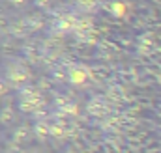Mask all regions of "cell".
I'll return each mask as SVG.
<instances>
[{"label":"cell","mask_w":161,"mask_h":153,"mask_svg":"<svg viewBox=\"0 0 161 153\" xmlns=\"http://www.w3.org/2000/svg\"><path fill=\"white\" fill-rule=\"evenodd\" d=\"M8 78H9L13 84H23V82L28 78V73H26L25 67L13 66V67H9V71H8Z\"/></svg>","instance_id":"cell-3"},{"label":"cell","mask_w":161,"mask_h":153,"mask_svg":"<svg viewBox=\"0 0 161 153\" xmlns=\"http://www.w3.org/2000/svg\"><path fill=\"white\" fill-rule=\"evenodd\" d=\"M34 133L40 136V138H45V136H51V123H36V129H34Z\"/></svg>","instance_id":"cell-5"},{"label":"cell","mask_w":161,"mask_h":153,"mask_svg":"<svg viewBox=\"0 0 161 153\" xmlns=\"http://www.w3.org/2000/svg\"><path fill=\"white\" fill-rule=\"evenodd\" d=\"M2 92H4V82L0 80V93H2Z\"/></svg>","instance_id":"cell-6"},{"label":"cell","mask_w":161,"mask_h":153,"mask_svg":"<svg viewBox=\"0 0 161 153\" xmlns=\"http://www.w3.org/2000/svg\"><path fill=\"white\" fill-rule=\"evenodd\" d=\"M88 110L92 112V114H96V116H103L105 112H107V105L101 101V99H94L92 103H90V107H88Z\"/></svg>","instance_id":"cell-4"},{"label":"cell","mask_w":161,"mask_h":153,"mask_svg":"<svg viewBox=\"0 0 161 153\" xmlns=\"http://www.w3.org/2000/svg\"><path fill=\"white\" fill-rule=\"evenodd\" d=\"M19 105H21L23 110L34 112L36 108H40L41 99H40V95H38L36 90H32V88H23V90H21V95H19Z\"/></svg>","instance_id":"cell-1"},{"label":"cell","mask_w":161,"mask_h":153,"mask_svg":"<svg viewBox=\"0 0 161 153\" xmlns=\"http://www.w3.org/2000/svg\"><path fill=\"white\" fill-rule=\"evenodd\" d=\"M88 69L84 67V66H75V67H71L69 69V73H68V78H69V82L71 84H75V86H80V84H84L86 80H88Z\"/></svg>","instance_id":"cell-2"}]
</instances>
